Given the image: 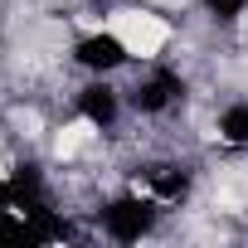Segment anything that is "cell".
<instances>
[{
    "mask_svg": "<svg viewBox=\"0 0 248 248\" xmlns=\"http://www.w3.org/2000/svg\"><path fill=\"white\" fill-rule=\"evenodd\" d=\"M112 34H117V44H122V49L137 54V59L161 54V49H166V39H170L166 20H161V15H146V10H117V15H112Z\"/></svg>",
    "mask_w": 248,
    "mask_h": 248,
    "instance_id": "cell-1",
    "label": "cell"
},
{
    "mask_svg": "<svg viewBox=\"0 0 248 248\" xmlns=\"http://www.w3.org/2000/svg\"><path fill=\"white\" fill-rule=\"evenodd\" d=\"M93 137V122H73V127H63L59 132V141H54V151H59V161H68V156H78V146Z\"/></svg>",
    "mask_w": 248,
    "mask_h": 248,
    "instance_id": "cell-2",
    "label": "cell"
},
{
    "mask_svg": "<svg viewBox=\"0 0 248 248\" xmlns=\"http://www.w3.org/2000/svg\"><path fill=\"white\" fill-rule=\"evenodd\" d=\"M0 175H5V166H0Z\"/></svg>",
    "mask_w": 248,
    "mask_h": 248,
    "instance_id": "cell-3",
    "label": "cell"
}]
</instances>
